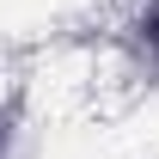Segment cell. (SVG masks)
<instances>
[{"instance_id": "cell-1", "label": "cell", "mask_w": 159, "mask_h": 159, "mask_svg": "<svg viewBox=\"0 0 159 159\" xmlns=\"http://www.w3.org/2000/svg\"><path fill=\"white\" fill-rule=\"evenodd\" d=\"M153 43H159V19H153Z\"/></svg>"}]
</instances>
